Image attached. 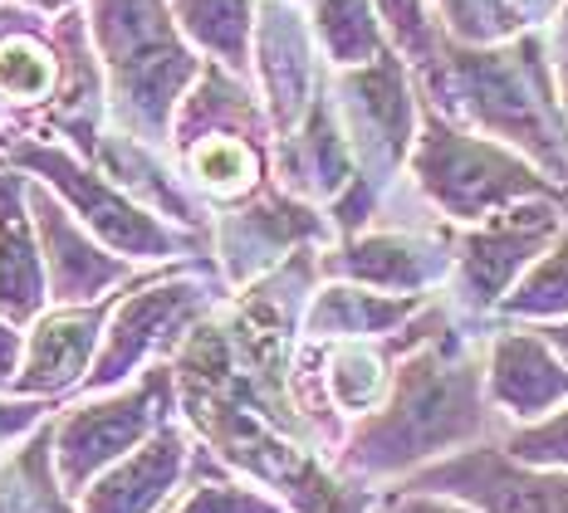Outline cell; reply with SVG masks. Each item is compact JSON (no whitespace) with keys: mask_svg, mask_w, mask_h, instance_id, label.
Listing matches in <instances>:
<instances>
[{"mask_svg":"<svg viewBox=\"0 0 568 513\" xmlns=\"http://www.w3.org/2000/svg\"><path fill=\"white\" fill-rule=\"evenodd\" d=\"M485 372L442 318L417 348H407L387 401L343 440V470L383 480L422 470L446 450L476 445L485 435Z\"/></svg>","mask_w":568,"mask_h":513,"instance_id":"obj_1","label":"cell"},{"mask_svg":"<svg viewBox=\"0 0 568 513\" xmlns=\"http://www.w3.org/2000/svg\"><path fill=\"white\" fill-rule=\"evenodd\" d=\"M93 40L109 64L113 109L138 142L172 133L176 93L201 79L196 54L182 44L162 0H93Z\"/></svg>","mask_w":568,"mask_h":513,"instance_id":"obj_2","label":"cell"},{"mask_svg":"<svg viewBox=\"0 0 568 513\" xmlns=\"http://www.w3.org/2000/svg\"><path fill=\"white\" fill-rule=\"evenodd\" d=\"M446 93H456L460 109L476 117L480 127L500 133L505 142H519L535 157H544L559 172V182H568V152L564 142L549 133L544 113H549V79L539 64V44L519 40L510 50H452L446 59Z\"/></svg>","mask_w":568,"mask_h":513,"instance_id":"obj_3","label":"cell"},{"mask_svg":"<svg viewBox=\"0 0 568 513\" xmlns=\"http://www.w3.org/2000/svg\"><path fill=\"white\" fill-rule=\"evenodd\" d=\"M417 182L422 191L456 220H485L495 211L515 206L525 196H549V182L515 152L495 147L485 137H466L442 113H426L417 142Z\"/></svg>","mask_w":568,"mask_h":513,"instance_id":"obj_4","label":"cell"},{"mask_svg":"<svg viewBox=\"0 0 568 513\" xmlns=\"http://www.w3.org/2000/svg\"><path fill=\"white\" fill-rule=\"evenodd\" d=\"M176 391L172 367H152L138 387L99 397L89 406H74L54 421V464L64 494H84L109 464H118L128 450H138L152 431L168 425V406Z\"/></svg>","mask_w":568,"mask_h":513,"instance_id":"obj_5","label":"cell"},{"mask_svg":"<svg viewBox=\"0 0 568 513\" xmlns=\"http://www.w3.org/2000/svg\"><path fill=\"white\" fill-rule=\"evenodd\" d=\"M10 166H30V172H40L44 182H50L59 196L74 201L79 220L89 225L99 240H109L113 249H123V255L133 259H172V255H186V249H196L192 235H176L168 230L158 216H152L148 206H138L133 196H128L123 186L113 191V176L103 172H89L84 162L74 157V152L64 147H44V142H10L6 152Z\"/></svg>","mask_w":568,"mask_h":513,"instance_id":"obj_6","label":"cell"},{"mask_svg":"<svg viewBox=\"0 0 568 513\" xmlns=\"http://www.w3.org/2000/svg\"><path fill=\"white\" fill-rule=\"evenodd\" d=\"M402 489L466 499L480 513H568V470H539L515 460L505 445H480V440L412 470Z\"/></svg>","mask_w":568,"mask_h":513,"instance_id":"obj_7","label":"cell"},{"mask_svg":"<svg viewBox=\"0 0 568 513\" xmlns=\"http://www.w3.org/2000/svg\"><path fill=\"white\" fill-rule=\"evenodd\" d=\"M559 240V216L554 206H515L485 216V225L456 245V289L470 314H490L505 304V294L519 284L535 259Z\"/></svg>","mask_w":568,"mask_h":513,"instance_id":"obj_8","label":"cell"},{"mask_svg":"<svg viewBox=\"0 0 568 513\" xmlns=\"http://www.w3.org/2000/svg\"><path fill=\"white\" fill-rule=\"evenodd\" d=\"M206 304H211V294L201 279H168V284H148L142 294H133L109 318V332H103V348L84 377V391L113 387V381H123L138 362L186 342V332L201 324Z\"/></svg>","mask_w":568,"mask_h":513,"instance_id":"obj_9","label":"cell"},{"mask_svg":"<svg viewBox=\"0 0 568 513\" xmlns=\"http://www.w3.org/2000/svg\"><path fill=\"white\" fill-rule=\"evenodd\" d=\"M485 391L515 425L544 421L568 401V362L539 328H505L490 342Z\"/></svg>","mask_w":568,"mask_h":513,"instance_id":"obj_10","label":"cell"},{"mask_svg":"<svg viewBox=\"0 0 568 513\" xmlns=\"http://www.w3.org/2000/svg\"><path fill=\"white\" fill-rule=\"evenodd\" d=\"M338 93L353 113L348 142L358 157H368L373 166H397L407 157V137H412V99H407V74H402L397 54L383 50L373 64L343 69Z\"/></svg>","mask_w":568,"mask_h":513,"instance_id":"obj_11","label":"cell"},{"mask_svg":"<svg viewBox=\"0 0 568 513\" xmlns=\"http://www.w3.org/2000/svg\"><path fill=\"white\" fill-rule=\"evenodd\" d=\"M30 216H34V235H40V255H44L54 304H93L109 284L128 279L123 259L103 255L84 235V225L69 220V211L44 186H30Z\"/></svg>","mask_w":568,"mask_h":513,"instance_id":"obj_12","label":"cell"},{"mask_svg":"<svg viewBox=\"0 0 568 513\" xmlns=\"http://www.w3.org/2000/svg\"><path fill=\"white\" fill-rule=\"evenodd\" d=\"M456 265L452 245L432 235H348L343 249L318 259V269L334 279L373 284L393 294H422Z\"/></svg>","mask_w":568,"mask_h":513,"instance_id":"obj_13","label":"cell"},{"mask_svg":"<svg viewBox=\"0 0 568 513\" xmlns=\"http://www.w3.org/2000/svg\"><path fill=\"white\" fill-rule=\"evenodd\" d=\"M328 230V220L310 211L294 196H260L255 206L231 211L221 220V265L235 284L255 279L260 269H270L280 255H290L294 245L318 240Z\"/></svg>","mask_w":568,"mask_h":513,"instance_id":"obj_14","label":"cell"},{"mask_svg":"<svg viewBox=\"0 0 568 513\" xmlns=\"http://www.w3.org/2000/svg\"><path fill=\"white\" fill-rule=\"evenodd\" d=\"M113 314V298L103 304H79V308H59V314L40 318L26 342V362H20L16 391L26 397H54L69 381L89 377V357L103 342V324Z\"/></svg>","mask_w":568,"mask_h":513,"instance_id":"obj_15","label":"cell"},{"mask_svg":"<svg viewBox=\"0 0 568 513\" xmlns=\"http://www.w3.org/2000/svg\"><path fill=\"white\" fill-rule=\"evenodd\" d=\"M260 30V79L270 93V117H275L280 133H294L304 123V113L314 109V50L304 20L294 16L290 0H270L255 16Z\"/></svg>","mask_w":568,"mask_h":513,"instance_id":"obj_16","label":"cell"},{"mask_svg":"<svg viewBox=\"0 0 568 513\" xmlns=\"http://www.w3.org/2000/svg\"><path fill=\"white\" fill-rule=\"evenodd\" d=\"M186 435L176 425L152 431L133 455H123L103 480L84 489L79 513H158L186 470Z\"/></svg>","mask_w":568,"mask_h":513,"instance_id":"obj_17","label":"cell"},{"mask_svg":"<svg viewBox=\"0 0 568 513\" xmlns=\"http://www.w3.org/2000/svg\"><path fill=\"white\" fill-rule=\"evenodd\" d=\"M30 186L16 172H0V318L30 324L40 304L50 298V274L44 255L30 240L34 216H26Z\"/></svg>","mask_w":568,"mask_h":513,"instance_id":"obj_18","label":"cell"},{"mask_svg":"<svg viewBox=\"0 0 568 513\" xmlns=\"http://www.w3.org/2000/svg\"><path fill=\"white\" fill-rule=\"evenodd\" d=\"M426 308V294H368L353 279L328 284L314 294L304 328L318 342H343V338H387L393 328H402L407 318H417Z\"/></svg>","mask_w":568,"mask_h":513,"instance_id":"obj_19","label":"cell"},{"mask_svg":"<svg viewBox=\"0 0 568 513\" xmlns=\"http://www.w3.org/2000/svg\"><path fill=\"white\" fill-rule=\"evenodd\" d=\"M59 64L54 44L44 40V25L30 20L26 10H6L0 6V93L10 103H44L54 93Z\"/></svg>","mask_w":568,"mask_h":513,"instance_id":"obj_20","label":"cell"},{"mask_svg":"<svg viewBox=\"0 0 568 513\" xmlns=\"http://www.w3.org/2000/svg\"><path fill=\"white\" fill-rule=\"evenodd\" d=\"M260 127H265V113L255 109L251 93L226 74V64H206L196 79V93L182 103V113H176L172 133L182 147H192V142L216 137V133L260 137Z\"/></svg>","mask_w":568,"mask_h":513,"instance_id":"obj_21","label":"cell"},{"mask_svg":"<svg viewBox=\"0 0 568 513\" xmlns=\"http://www.w3.org/2000/svg\"><path fill=\"white\" fill-rule=\"evenodd\" d=\"M172 16L182 34H192L216 64L226 69L251 64V30L260 16L255 0H172Z\"/></svg>","mask_w":568,"mask_h":513,"instance_id":"obj_22","label":"cell"},{"mask_svg":"<svg viewBox=\"0 0 568 513\" xmlns=\"http://www.w3.org/2000/svg\"><path fill=\"white\" fill-rule=\"evenodd\" d=\"M324 387H328V406L343 415H368L377 406L387 401V391H393V377L387 372V352L383 348H368V342L358 338H343L338 348L324 352Z\"/></svg>","mask_w":568,"mask_h":513,"instance_id":"obj_23","label":"cell"},{"mask_svg":"<svg viewBox=\"0 0 568 513\" xmlns=\"http://www.w3.org/2000/svg\"><path fill=\"white\" fill-rule=\"evenodd\" d=\"M0 513H69L64 484L54 480V425L0 464Z\"/></svg>","mask_w":568,"mask_h":513,"instance_id":"obj_24","label":"cell"},{"mask_svg":"<svg viewBox=\"0 0 568 513\" xmlns=\"http://www.w3.org/2000/svg\"><path fill=\"white\" fill-rule=\"evenodd\" d=\"M310 6H314L318 44L338 69L373 64L383 54V30H377L373 0H310Z\"/></svg>","mask_w":568,"mask_h":513,"instance_id":"obj_25","label":"cell"},{"mask_svg":"<svg viewBox=\"0 0 568 513\" xmlns=\"http://www.w3.org/2000/svg\"><path fill=\"white\" fill-rule=\"evenodd\" d=\"M505 318H525V324H559L568 318V235H559L544 255L519 274V284L500 304Z\"/></svg>","mask_w":568,"mask_h":513,"instance_id":"obj_26","label":"cell"},{"mask_svg":"<svg viewBox=\"0 0 568 513\" xmlns=\"http://www.w3.org/2000/svg\"><path fill=\"white\" fill-rule=\"evenodd\" d=\"M260 147L255 137H235V133H216L192 142V176L201 191H211L216 201H235L251 196L260 182Z\"/></svg>","mask_w":568,"mask_h":513,"instance_id":"obj_27","label":"cell"},{"mask_svg":"<svg viewBox=\"0 0 568 513\" xmlns=\"http://www.w3.org/2000/svg\"><path fill=\"white\" fill-rule=\"evenodd\" d=\"M505 450L525 464H539V470H568V401L544 415V421L515 425L505 435Z\"/></svg>","mask_w":568,"mask_h":513,"instance_id":"obj_28","label":"cell"},{"mask_svg":"<svg viewBox=\"0 0 568 513\" xmlns=\"http://www.w3.org/2000/svg\"><path fill=\"white\" fill-rule=\"evenodd\" d=\"M377 16L387 20L393 30L397 50L412 59V64H432L436 59V34H432V20H426L422 0H373Z\"/></svg>","mask_w":568,"mask_h":513,"instance_id":"obj_29","label":"cell"},{"mask_svg":"<svg viewBox=\"0 0 568 513\" xmlns=\"http://www.w3.org/2000/svg\"><path fill=\"white\" fill-rule=\"evenodd\" d=\"M172 513H284V504L245 484H196Z\"/></svg>","mask_w":568,"mask_h":513,"instance_id":"obj_30","label":"cell"},{"mask_svg":"<svg viewBox=\"0 0 568 513\" xmlns=\"http://www.w3.org/2000/svg\"><path fill=\"white\" fill-rule=\"evenodd\" d=\"M377 513H480L470 509L466 499H452V494H432V489H393V494L377 499Z\"/></svg>","mask_w":568,"mask_h":513,"instance_id":"obj_31","label":"cell"},{"mask_svg":"<svg viewBox=\"0 0 568 513\" xmlns=\"http://www.w3.org/2000/svg\"><path fill=\"white\" fill-rule=\"evenodd\" d=\"M20 352H26L20 332L10 328V318H0V387H16V377H20Z\"/></svg>","mask_w":568,"mask_h":513,"instance_id":"obj_32","label":"cell"},{"mask_svg":"<svg viewBox=\"0 0 568 513\" xmlns=\"http://www.w3.org/2000/svg\"><path fill=\"white\" fill-rule=\"evenodd\" d=\"M539 332H544V338L554 342V348H559V357L568 362V318H559V324H544Z\"/></svg>","mask_w":568,"mask_h":513,"instance_id":"obj_33","label":"cell"},{"mask_svg":"<svg viewBox=\"0 0 568 513\" xmlns=\"http://www.w3.org/2000/svg\"><path fill=\"white\" fill-rule=\"evenodd\" d=\"M26 6H34V10H50V16H59V10H74L79 0H26Z\"/></svg>","mask_w":568,"mask_h":513,"instance_id":"obj_34","label":"cell"},{"mask_svg":"<svg viewBox=\"0 0 568 513\" xmlns=\"http://www.w3.org/2000/svg\"><path fill=\"white\" fill-rule=\"evenodd\" d=\"M564 20H568V16H564Z\"/></svg>","mask_w":568,"mask_h":513,"instance_id":"obj_35","label":"cell"}]
</instances>
